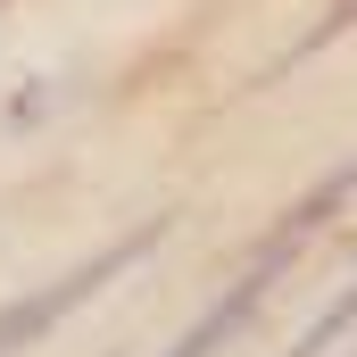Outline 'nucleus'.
<instances>
[{"label":"nucleus","instance_id":"nucleus-1","mask_svg":"<svg viewBox=\"0 0 357 357\" xmlns=\"http://www.w3.org/2000/svg\"><path fill=\"white\" fill-rule=\"evenodd\" d=\"M158 233H167V225H142L133 241H116V250H100L91 266L59 274L50 291H33V299H8V307H0V357H8V349H25V341H42V333H50L59 316H75V307H84L91 291H100L108 274H125V266H133V258H142V250H150V241H158Z\"/></svg>","mask_w":357,"mask_h":357},{"label":"nucleus","instance_id":"nucleus-2","mask_svg":"<svg viewBox=\"0 0 357 357\" xmlns=\"http://www.w3.org/2000/svg\"><path fill=\"white\" fill-rule=\"evenodd\" d=\"M258 299H266V274H250V282H241V291H233L225 307H208V316H199V324H191V333H183L167 357H208L216 341H233V333H241V316H250Z\"/></svg>","mask_w":357,"mask_h":357},{"label":"nucleus","instance_id":"nucleus-3","mask_svg":"<svg viewBox=\"0 0 357 357\" xmlns=\"http://www.w3.org/2000/svg\"><path fill=\"white\" fill-rule=\"evenodd\" d=\"M349 324H357V282L341 291V299H333V307H324V316H316V324H307V341H299L291 357H324L333 341H341V333H349Z\"/></svg>","mask_w":357,"mask_h":357},{"label":"nucleus","instance_id":"nucleus-4","mask_svg":"<svg viewBox=\"0 0 357 357\" xmlns=\"http://www.w3.org/2000/svg\"><path fill=\"white\" fill-rule=\"evenodd\" d=\"M357 17V0H341V8H333V17H324V33H333V25H349Z\"/></svg>","mask_w":357,"mask_h":357}]
</instances>
